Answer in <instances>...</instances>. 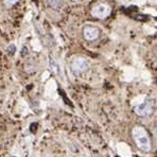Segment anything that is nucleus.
I'll return each mask as SVG.
<instances>
[{"instance_id":"7ed1b4c3","label":"nucleus","mask_w":157,"mask_h":157,"mask_svg":"<svg viewBox=\"0 0 157 157\" xmlns=\"http://www.w3.org/2000/svg\"><path fill=\"white\" fill-rule=\"evenodd\" d=\"M89 68V62L85 57H75L70 63V69L73 75H78L86 72Z\"/></svg>"},{"instance_id":"39448f33","label":"nucleus","mask_w":157,"mask_h":157,"mask_svg":"<svg viewBox=\"0 0 157 157\" xmlns=\"http://www.w3.org/2000/svg\"><path fill=\"white\" fill-rule=\"evenodd\" d=\"M83 36L87 42H95L100 36V29L95 26H85L83 29Z\"/></svg>"},{"instance_id":"1a4fd4ad","label":"nucleus","mask_w":157,"mask_h":157,"mask_svg":"<svg viewBox=\"0 0 157 157\" xmlns=\"http://www.w3.org/2000/svg\"><path fill=\"white\" fill-rule=\"evenodd\" d=\"M6 51H8V53L10 55H13L15 53V51H16V48H15L14 45H10V46L8 47V49H6Z\"/></svg>"},{"instance_id":"20e7f679","label":"nucleus","mask_w":157,"mask_h":157,"mask_svg":"<svg viewBox=\"0 0 157 157\" xmlns=\"http://www.w3.org/2000/svg\"><path fill=\"white\" fill-rule=\"evenodd\" d=\"M111 9L108 4L105 3V2H99V3H97L91 9L90 13L95 18L104 19L111 15Z\"/></svg>"},{"instance_id":"f257e3e1","label":"nucleus","mask_w":157,"mask_h":157,"mask_svg":"<svg viewBox=\"0 0 157 157\" xmlns=\"http://www.w3.org/2000/svg\"><path fill=\"white\" fill-rule=\"evenodd\" d=\"M133 139L136 145L143 152H149L151 150V140L147 131L142 126H135L132 132Z\"/></svg>"},{"instance_id":"6e6552de","label":"nucleus","mask_w":157,"mask_h":157,"mask_svg":"<svg viewBox=\"0 0 157 157\" xmlns=\"http://www.w3.org/2000/svg\"><path fill=\"white\" fill-rule=\"evenodd\" d=\"M17 2H18V0H3V3L5 4V6H8V8L13 6L14 4H16Z\"/></svg>"},{"instance_id":"f03ea898","label":"nucleus","mask_w":157,"mask_h":157,"mask_svg":"<svg viewBox=\"0 0 157 157\" xmlns=\"http://www.w3.org/2000/svg\"><path fill=\"white\" fill-rule=\"evenodd\" d=\"M134 111L139 117H149L154 111V100L151 98H147L134 107Z\"/></svg>"},{"instance_id":"0eeeda50","label":"nucleus","mask_w":157,"mask_h":157,"mask_svg":"<svg viewBox=\"0 0 157 157\" xmlns=\"http://www.w3.org/2000/svg\"><path fill=\"white\" fill-rule=\"evenodd\" d=\"M50 70L55 75H60V67L54 60H50Z\"/></svg>"},{"instance_id":"423d86ee","label":"nucleus","mask_w":157,"mask_h":157,"mask_svg":"<svg viewBox=\"0 0 157 157\" xmlns=\"http://www.w3.org/2000/svg\"><path fill=\"white\" fill-rule=\"evenodd\" d=\"M49 6L55 11H60L64 6V0H47Z\"/></svg>"}]
</instances>
